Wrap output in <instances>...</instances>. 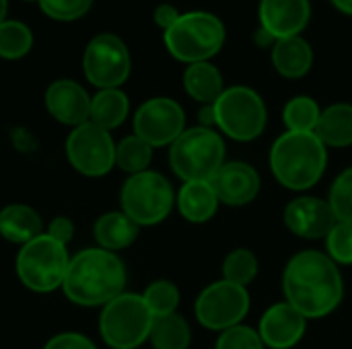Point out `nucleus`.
<instances>
[{"label": "nucleus", "instance_id": "31", "mask_svg": "<svg viewBox=\"0 0 352 349\" xmlns=\"http://www.w3.org/2000/svg\"><path fill=\"white\" fill-rule=\"evenodd\" d=\"M148 311L153 313L155 319L159 317H167V315H173L179 306V290L173 282L169 280H157L153 282L144 294H142Z\"/></svg>", "mask_w": 352, "mask_h": 349}, {"label": "nucleus", "instance_id": "9", "mask_svg": "<svg viewBox=\"0 0 352 349\" xmlns=\"http://www.w3.org/2000/svg\"><path fill=\"white\" fill-rule=\"evenodd\" d=\"M122 212L138 226H153L163 222L175 204L171 183L155 171L130 175L122 187Z\"/></svg>", "mask_w": 352, "mask_h": 349}, {"label": "nucleus", "instance_id": "21", "mask_svg": "<svg viewBox=\"0 0 352 349\" xmlns=\"http://www.w3.org/2000/svg\"><path fill=\"white\" fill-rule=\"evenodd\" d=\"M0 234L14 245H27L29 241L43 234V222L41 216L25 206V204H12L6 206L0 212Z\"/></svg>", "mask_w": 352, "mask_h": 349}, {"label": "nucleus", "instance_id": "39", "mask_svg": "<svg viewBox=\"0 0 352 349\" xmlns=\"http://www.w3.org/2000/svg\"><path fill=\"white\" fill-rule=\"evenodd\" d=\"M198 119H200V125L202 128H214L217 125V119H214V107L212 105H204L198 113Z\"/></svg>", "mask_w": 352, "mask_h": 349}, {"label": "nucleus", "instance_id": "11", "mask_svg": "<svg viewBox=\"0 0 352 349\" xmlns=\"http://www.w3.org/2000/svg\"><path fill=\"white\" fill-rule=\"evenodd\" d=\"M82 70L87 80L103 88H120L130 76L132 60L126 43L113 33L95 35L82 56Z\"/></svg>", "mask_w": 352, "mask_h": 349}, {"label": "nucleus", "instance_id": "18", "mask_svg": "<svg viewBox=\"0 0 352 349\" xmlns=\"http://www.w3.org/2000/svg\"><path fill=\"white\" fill-rule=\"evenodd\" d=\"M309 0H262L260 23L272 39L299 35L309 23Z\"/></svg>", "mask_w": 352, "mask_h": 349}, {"label": "nucleus", "instance_id": "10", "mask_svg": "<svg viewBox=\"0 0 352 349\" xmlns=\"http://www.w3.org/2000/svg\"><path fill=\"white\" fill-rule=\"evenodd\" d=\"M194 313L202 327L223 333L231 327L241 325V321L250 313V292L248 288L231 284L227 280L212 282L196 298Z\"/></svg>", "mask_w": 352, "mask_h": 349}, {"label": "nucleus", "instance_id": "2", "mask_svg": "<svg viewBox=\"0 0 352 349\" xmlns=\"http://www.w3.org/2000/svg\"><path fill=\"white\" fill-rule=\"evenodd\" d=\"M126 286V267L122 259L105 249H87L70 259L64 294L80 306H105Z\"/></svg>", "mask_w": 352, "mask_h": 349}, {"label": "nucleus", "instance_id": "15", "mask_svg": "<svg viewBox=\"0 0 352 349\" xmlns=\"http://www.w3.org/2000/svg\"><path fill=\"white\" fill-rule=\"evenodd\" d=\"M210 185L221 204L239 208L252 204L258 197L262 181L260 173L252 165L243 160H231L219 169V173L210 179Z\"/></svg>", "mask_w": 352, "mask_h": 349}, {"label": "nucleus", "instance_id": "25", "mask_svg": "<svg viewBox=\"0 0 352 349\" xmlns=\"http://www.w3.org/2000/svg\"><path fill=\"white\" fill-rule=\"evenodd\" d=\"M128 111H130V101L126 93H122L120 88H103L95 97H91L89 121L109 132L126 121Z\"/></svg>", "mask_w": 352, "mask_h": 349}, {"label": "nucleus", "instance_id": "3", "mask_svg": "<svg viewBox=\"0 0 352 349\" xmlns=\"http://www.w3.org/2000/svg\"><path fill=\"white\" fill-rule=\"evenodd\" d=\"M328 148L316 132H285L270 148V169L274 179L291 189H311L324 177Z\"/></svg>", "mask_w": 352, "mask_h": 349}, {"label": "nucleus", "instance_id": "12", "mask_svg": "<svg viewBox=\"0 0 352 349\" xmlns=\"http://www.w3.org/2000/svg\"><path fill=\"white\" fill-rule=\"evenodd\" d=\"M66 156L78 173L101 177L116 165V144L107 130L87 121L70 132L66 140Z\"/></svg>", "mask_w": 352, "mask_h": 349}, {"label": "nucleus", "instance_id": "24", "mask_svg": "<svg viewBox=\"0 0 352 349\" xmlns=\"http://www.w3.org/2000/svg\"><path fill=\"white\" fill-rule=\"evenodd\" d=\"M184 88L194 101H200L204 105H214V101L225 91L223 74L210 62L190 64L188 70L184 72Z\"/></svg>", "mask_w": 352, "mask_h": 349}, {"label": "nucleus", "instance_id": "23", "mask_svg": "<svg viewBox=\"0 0 352 349\" xmlns=\"http://www.w3.org/2000/svg\"><path fill=\"white\" fill-rule=\"evenodd\" d=\"M93 234L101 249L116 253L136 241L138 224L130 220L124 212H107L95 222Z\"/></svg>", "mask_w": 352, "mask_h": 349}, {"label": "nucleus", "instance_id": "8", "mask_svg": "<svg viewBox=\"0 0 352 349\" xmlns=\"http://www.w3.org/2000/svg\"><path fill=\"white\" fill-rule=\"evenodd\" d=\"M217 128L237 142H252L266 128V105L250 86H231L214 101Z\"/></svg>", "mask_w": 352, "mask_h": 349}, {"label": "nucleus", "instance_id": "22", "mask_svg": "<svg viewBox=\"0 0 352 349\" xmlns=\"http://www.w3.org/2000/svg\"><path fill=\"white\" fill-rule=\"evenodd\" d=\"M316 136L326 148H346L352 146V105L336 103L322 111Z\"/></svg>", "mask_w": 352, "mask_h": 349}, {"label": "nucleus", "instance_id": "27", "mask_svg": "<svg viewBox=\"0 0 352 349\" xmlns=\"http://www.w3.org/2000/svg\"><path fill=\"white\" fill-rule=\"evenodd\" d=\"M151 160H153V146L142 138H138L136 134L124 138L116 146V165L130 175L148 171Z\"/></svg>", "mask_w": 352, "mask_h": 349}, {"label": "nucleus", "instance_id": "40", "mask_svg": "<svg viewBox=\"0 0 352 349\" xmlns=\"http://www.w3.org/2000/svg\"><path fill=\"white\" fill-rule=\"evenodd\" d=\"M332 4L344 14H352V0H332Z\"/></svg>", "mask_w": 352, "mask_h": 349}, {"label": "nucleus", "instance_id": "29", "mask_svg": "<svg viewBox=\"0 0 352 349\" xmlns=\"http://www.w3.org/2000/svg\"><path fill=\"white\" fill-rule=\"evenodd\" d=\"M320 105L311 97H295L283 109V121L287 132H316L320 121Z\"/></svg>", "mask_w": 352, "mask_h": 349}, {"label": "nucleus", "instance_id": "5", "mask_svg": "<svg viewBox=\"0 0 352 349\" xmlns=\"http://www.w3.org/2000/svg\"><path fill=\"white\" fill-rule=\"evenodd\" d=\"M225 43V25L219 16L204 10L186 12L165 31V45L169 53L190 64L208 62L221 51Z\"/></svg>", "mask_w": 352, "mask_h": 349}, {"label": "nucleus", "instance_id": "33", "mask_svg": "<svg viewBox=\"0 0 352 349\" xmlns=\"http://www.w3.org/2000/svg\"><path fill=\"white\" fill-rule=\"evenodd\" d=\"M328 257L336 265H352V222H336L326 237Z\"/></svg>", "mask_w": 352, "mask_h": 349}, {"label": "nucleus", "instance_id": "37", "mask_svg": "<svg viewBox=\"0 0 352 349\" xmlns=\"http://www.w3.org/2000/svg\"><path fill=\"white\" fill-rule=\"evenodd\" d=\"M45 234H50L54 241H58V243H62V245H68L70 239H72V234H74V224H72L70 218L58 216V218H54V220L50 222Z\"/></svg>", "mask_w": 352, "mask_h": 349}, {"label": "nucleus", "instance_id": "13", "mask_svg": "<svg viewBox=\"0 0 352 349\" xmlns=\"http://www.w3.org/2000/svg\"><path fill=\"white\" fill-rule=\"evenodd\" d=\"M186 130V113L182 105L169 97L144 101L134 113V134L153 148L171 146Z\"/></svg>", "mask_w": 352, "mask_h": 349}, {"label": "nucleus", "instance_id": "36", "mask_svg": "<svg viewBox=\"0 0 352 349\" xmlns=\"http://www.w3.org/2000/svg\"><path fill=\"white\" fill-rule=\"evenodd\" d=\"M43 349H97L95 344L80 333H60L52 337Z\"/></svg>", "mask_w": 352, "mask_h": 349}, {"label": "nucleus", "instance_id": "17", "mask_svg": "<svg viewBox=\"0 0 352 349\" xmlns=\"http://www.w3.org/2000/svg\"><path fill=\"white\" fill-rule=\"evenodd\" d=\"M45 107L56 121L76 128L89 121L91 97L78 82L62 78L47 86Z\"/></svg>", "mask_w": 352, "mask_h": 349}, {"label": "nucleus", "instance_id": "30", "mask_svg": "<svg viewBox=\"0 0 352 349\" xmlns=\"http://www.w3.org/2000/svg\"><path fill=\"white\" fill-rule=\"evenodd\" d=\"M258 257L250 249H233L223 261V280L248 288L258 276Z\"/></svg>", "mask_w": 352, "mask_h": 349}, {"label": "nucleus", "instance_id": "7", "mask_svg": "<svg viewBox=\"0 0 352 349\" xmlns=\"http://www.w3.org/2000/svg\"><path fill=\"white\" fill-rule=\"evenodd\" d=\"M70 257L66 245L54 241L50 234H41L16 255V274L21 282L33 292H52L64 284Z\"/></svg>", "mask_w": 352, "mask_h": 349}, {"label": "nucleus", "instance_id": "32", "mask_svg": "<svg viewBox=\"0 0 352 349\" xmlns=\"http://www.w3.org/2000/svg\"><path fill=\"white\" fill-rule=\"evenodd\" d=\"M328 204L338 222H352V167L344 169L332 183Z\"/></svg>", "mask_w": 352, "mask_h": 349}, {"label": "nucleus", "instance_id": "20", "mask_svg": "<svg viewBox=\"0 0 352 349\" xmlns=\"http://www.w3.org/2000/svg\"><path fill=\"white\" fill-rule=\"evenodd\" d=\"M272 64L280 76L301 78L309 72L314 64V51L309 43L299 35L276 39L272 47Z\"/></svg>", "mask_w": 352, "mask_h": 349}, {"label": "nucleus", "instance_id": "19", "mask_svg": "<svg viewBox=\"0 0 352 349\" xmlns=\"http://www.w3.org/2000/svg\"><path fill=\"white\" fill-rule=\"evenodd\" d=\"M177 208H179V214L188 220V222H194V224H202V222H208L217 210H219V197L210 185V181H190V183H184L177 197Z\"/></svg>", "mask_w": 352, "mask_h": 349}, {"label": "nucleus", "instance_id": "41", "mask_svg": "<svg viewBox=\"0 0 352 349\" xmlns=\"http://www.w3.org/2000/svg\"><path fill=\"white\" fill-rule=\"evenodd\" d=\"M6 10H8V0H0V23L6 21Z\"/></svg>", "mask_w": 352, "mask_h": 349}, {"label": "nucleus", "instance_id": "28", "mask_svg": "<svg viewBox=\"0 0 352 349\" xmlns=\"http://www.w3.org/2000/svg\"><path fill=\"white\" fill-rule=\"evenodd\" d=\"M33 47V33L23 21H2L0 23V58L21 60Z\"/></svg>", "mask_w": 352, "mask_h": 349}, {"label": "nucleus", "instance_id": "38", "mask_svg": "<svg viewBox=\"0 0 352 349\" xmlns=\"http://www.w3.org/2000/svg\"><path fill=\"white\" fill-rule=\"evenodd\" d=\"M179 16H182V14L177 12V8L171 6V4H161V6H157V10H155V23H157L163 31H167L171 25H175Z\"/></svg>", "mask_w": 352, "mask_h": 349}, {"label": "nucleus", "instance_id": "14", "mask_svg": "<svg viewBox=\"0 0 352 349\" xmlns=\"http://www.w3.org/2000/svg\"><path fill=\"white\" fill-rule=\"evenodd\" d=\"M336 222L338 220L328 200H320L314 195L295 197L285 208V224L299 239H307V241L326 239Z\"/></svg>", "mask_w": 352, "mask_h": 349}, {"label": "nucleus", "instance_id": "6", "mask_svg": "<svg viewBox=\"0 0 352 349\" xmlns=\"http://www.w3.org/2000/svg\"><path fill=\"white\" fill-rule=\"evenodd\" d=\"M155 317L140 294L124 292L103 306L99 331L103 341L113 349L140 348L153 329Z\"/></svg>", "mask_w": 352, "mask_h": 349}, {"label": "nucleus", "instance_id": "4", "mask_svg": "<svg viewBox=\"0 0 352 349\" xmlns=\"http://www.w3.org/2000/svg\"><path fill=\"white\" fill-rule=\"evenodd\" d=\"M169 163L184 181H210L225 160V140L214 128H190L171 144Z\"/></svg>", "mask_w": 352, "mask_h": 349}, {"label": "nucleus", "instance_id": "1", "mask_svg": "<svg viewBox=\"0 0 352 349\" xmlns=\"http://www.w3.org/2000/svg\"><path fill=\"white\" fill-rule=\"evenodd\" d=\"M283 292L287 302L305 319H324L342 302L344 284L328 253L301 251L285 267Z\"/></svg>", "mask_w": 352, "mask_h": 349}, {"label": "nucleus", "instance_id": "42", "mask_svg": "<svg viewBox=\"0 0 352 349\" xmlns=\"http://www.w3.org/2000/svg\"><path fill=\"white\" fill-rule=\"evenodd\" d=\"M25 2H39V0H25Z\"/></svg>", "mask_w": 352, "mask_h": 349}, {"label": "nucleus", "instance_id": "26", "mask_svg": "<svg viewBox=\"0 0 352 349\" xmlns=\"http://www.w3.org/2000/svg\"><path fill=\"white\" fill-rule=\"evenodd\" d=\"M148 339L155 349H188L192 341V329L182 315L173 313L155 319Z\"/></svg>", "mask_w": 352, "mask_h": 349}, {"label": "nucleus", "instance_id": "34", "mask_svg": "<svg viewBox=\"0 0 352 349\" xmlns=\"http://www.w3.org/2000/svg\"><path fill=\"white\" fill-rule=\"evenodd\" d=\"M37 4L54 21H76L91 10L93 0H39Z\"/></svg>", "mask_w": 352, "mask_h": 349}, {"label": "nucleus", "instance_id": "35", "mask_svg": "<svg viewBox=\"0 0 352 349\" xmlns=\"http://www.w3.org/2000/svg\"><path fill=\"white\" fill-rule=\"evenodd\" d=\"M214 349H266V346L256 329L237 325L219 335Z\"/></svg>", "mask_w": 352, "mask_h": 349}, {"label": "nucleus", "instance_id": "16", "mask_svg": "<svg viewBox=\"0 0 352 349\" xmlns=\"http://www.w3.org/2000/svg\"><path fill=\"white\" fill-rule=\"evenodd\" d=\"M305 329H307V319L285 300L272 304L262 315L258 333L266 348L291 349L303 339Z\"/></svg>", "mask_w": 352, "mask_h": 349}]
</instances>
